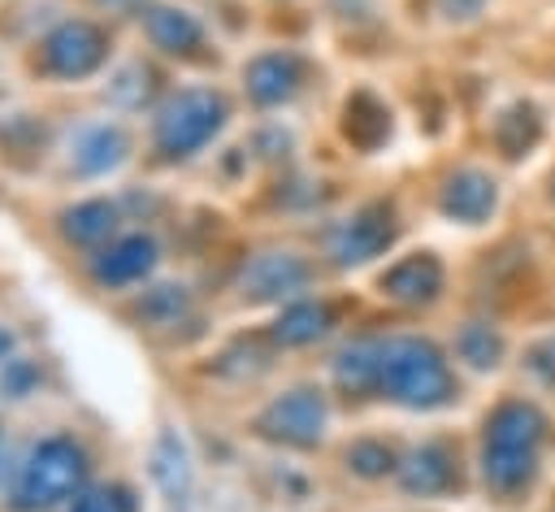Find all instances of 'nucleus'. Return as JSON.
I'll return each mask as SVG.
<instances>
[{"instance_id": "6e6552de", "label": "nucleus", "mask_w": 555, "mask_h": 512, "mask_svg": "<svg viewBox=\"0 0 555 512\" xmlns=\"http://www.w3.org/2000/svg\"><path fill=\"white\" fill-rule=\"evenodd\" d=\"M139 30L143 39L152 43V52L178 61V65H204L212 61V43H208V26L182 9V4H165V0H152L139 9Z\"/></svg>"}, {"instance_id": "dca6fc26", "label": "nucleus", "mask_w": 555, "mask_h": 512, "mask_svg": "<svg viewBox=\"0 0 555 512\" xmlns=\"http://www.w3.org/2000/svg\"><path fill=\"white\" fill-rule=\"evenodd\" d=\"M395 473H399V486H403L408 495H442V490H451V486L460 482L455 451H451V443H442V438H429V443L412 447V451L399 460Z\"/></svg>"}, {"instance_id": "f8f14e48", "label": "nucleus", "mask_w": 555, "mask_h": 512, "mask_svg": "<svg viewBox=\"0 0 555 512\" xmlns=\"http://www.w3.org/2000/svg\"><path fill=\"white\" fill-rule=\"evenodd\" d=\"M312 269L304 256L295 252H256L243 273H238V291L256 304H273V299H299V291L308 286Z\"/></svg>"}, {"instance_id": "f257e3e1", "label": "nucleus", "mask_w": 555, "mask_h": 512, "mask_svg": "<svg viewBox=\"0 0 555 512\" xmlns=\"http://www.w3.org/2000/svg\"><path fill=\"white\" fill-rule=\"evenodd\" d=\"M373 399H386V404H399L412 412L447 408L455 399V373H451L447 356L438 351V343H429L421 334H386V338H377Z\"/></svg>"}, {"instance_id": "c756f323", "label": "nucleus", "mask_w": 555, "mask_h": 512, "mask_svg": "<svg viewBox=\"0 0 555 512\" xmlns=\"http://www.w3.org/2000/svg\"><path fill=\"white\" fill-rule=\"evenodd\" d=\"M551 204H555V174H551Z\"/></svg>"}, {"instance_id": "aec40b11", "label": "nucleus", "mask_w": 555, "mask_h": 512, "mask_svg": "<svg viewBox=\"0 0 555 512\" xmlns=\"http://www.w3.org/2000/svg\"><path fill=\"white\" fill-rule=\"evenodd\" d=\"M490 139H494V148H499L507 161L529 156V152L538 148V139H542V117H538V108H533V104H525V100L507 104V108L494 117Z\"/></svg>"}, {"instance_id": "20e7f679", "label": "nucleus", "mask_w": 555, "mask_h": 512, "mask_svg": "<svg viewBox=\"0 0 555 512\" xmlns=\"http://www.w3.org/2000/svg\"><path fill=\"white\" fill-rule=\"evenodd\" d=\"M230 117V104L212 87H173L152 104V126H147V148L160 165L191 161L204 152Z\"/></svg>"}, {"instance_id": "f03ea898", "label": "nucleus", "mask_w": 555, "mask_h": 512, "mask_svg": "<svg viewBox=\"0 0 555 512\" xmlns=\"http://www.w3.org/2000/svg\"><path fill=\"white\" fill-rule=\"evenodd\" d=\"M546 443V417L529 399H503L481 430V482L494 495H516L533 482Z\"/></svg>"}, {"instance_id": "a211bd4d", "label": "nucleus", "mask_w": 555, "mask_h": 512, "mask_svg": "<svg viewBox=\"0 0 555 512\" xmlns=\"http://www.w3.org/2000/svg\"><path fill=\"white\" fill-rule=\"evenodd\" d=\"M343 139L360 152H373L390 139V108L373 91H351L343 104Z\"/></svg>"}, {"instance_id": "f3484780", "label": "nucleus", "mask_w": 555, "mask_h": 512, "mask_svg": "<svg viewBox=\"0 0 555 512\" xmlns=\"http://www.w3.org/2000/svg\"><path fill=\"white\" fill-rule=\"evenodd\" d=\"M334 330V308L325 304V299H308V295H299V299H286L282 304V312L273 317V343H282V347H308V343H317V338H325Z\"/></svg>"}, {"instance_id": "5701e85b", "label": "nucleus", "mask_w": 555, "mask_h": 512, "mask_svg": "<svg viewBox=\"0 0 555 512\" xmlns=\"http://www.w3.org/2000/svg\"><path fill=\"white\" fill-rule=\"evenodd\" d=\"M182 312H186V291L182 286H147L139 295V317L147 325H178Z\"/></svg>"}, {"instance_id": "ddd939ff", "label": "nucleus", "mask_w": 555, "mask_h": 512, "mask_svg": "<svg viewBox=\"0 0 555 512\" xmlns=\"http://www.w3.org/2000/svg\"><path fill=\"white\" fill-rule=\"evenodd\" d=\"M56 234L78 252H100L108 239L121 234V208L108 195H82L56 213Z\"/></svg>"}, {"instance_id": "1a4fd4ad", "label": "nucleus", "mask_w": 555, "mask_h": 512, "mask_svg": "<svg viewBox=\"0 0 555 512\" xmlns=\"http://www.w3.org/2000/svg\"><path fill=\"white\" fill-rule=\"evenodd\" d=\"M156 260H160V243L152 234L121 230L117 239H108L100 252L87 256V278L95 291H130L152 278Z\"/></svg>"}, {"instance_id": "9d476101", "label": "nucleus", "mask_w": 555, "mask_h": 512, "mask_svg": "<svg viewBox=\"0 0 555 512\" xmlns=\"http://www.w3.org/2000/svg\"><path fill=\"white\" fill-rule=\"evenodd\" d=\"M399 234V221H395V208L390 204H360L351 217H343L330 234V260L351 269V265H364L373 256H382Z\"/></svg>"}, {"instance_id": "9b49d317", "label": "nucleus", "mask_w": 555, "mask_h": 512, "mask_svg": "<svg viewBox=\"0 0 555 512\" xmlns=\"http://www.w3.org/2000/svg\"><path fill=\"white\" fill-rule=\"evenodd\" d=\"M308 82V61L291 48H269L243 65V95L256 108H282L291 104Z\"/></svg>"}, {"instance_id": "cd10ccee", "label": "nucleus", "mask_w": 555, "mask_h": 512, "mask_svg": "<svg viewBox=\"0 0 555 512\" xmlns=\"http://www.w3.org/2000/svg\"><path fill=\"white\" fill-rule=\"evenodd\" d=\"M481 4H486V0H434V9H438L442 17H477Z\"/></svg>"}, {"instance_id": "412c9836", "label": "nucleus", "mask_w": 555, "mask_h": 512, "mask_svg": "<svg viewBox=\"0 0 555 512\" xmlns=\"http://www.w3.org/2000/svg\"><path fill=\"white\" fill-rule=\"evenodd\" d=\"M455 356L473 369H494L503 360V334L490 321H464L455 334Z\"/></svg>"}, {"instance_id": "b1692460", "label": "nucleus", "mask_w": 555, "mask_h": 512, "mask_svg": "<svg viewBox=\"0 0 555 512\" xmlns=\"http://www.w3.org/2000/svg\"><path fill=\"white\" fill-rule=\"evenodd\" d=\"M347 464H351L360 477H386V473L399 469V456H395V447L382 443V438H360V443L347 447Z\"/></svg>"}, {"instance_id": "bb28decb", "label": "nucleus", "mask_w": 555, "mask_h": 512, "mask_svg": "<svg viewBox=\"0 0 555 512\" xmlns=\"http://www.w3.org/2000/svg\"><path fill=\"white\" fill-rule=\"evenodd\" d=\"M525 369H529L542 386H555V334H551V338H538V343L525 351Z\"/></svg>"}, {"instance_id": "393cba45", "label": "nucleus", "mask_w": 555, "mask_h": 512, "mask_svg": "<svg viewBox=\"0 0 555 512\" xmlns=\"http://www.w3.org/2000/svg\"><path fill=\"white\" fill-rule=\"evenodd\" d=\"M152 473H156V482L169 490V495H182L186 490V482H191V469H186V451L178 447V438H160L156 443V456H152Z\"/></svg>"}, {"instance_id": "4468645a", "label": "nucleus", "mask_w": 555, "mask_h": 512, "mask_svg": "<svg viewBox=\"0 0 555 512\" xmlns=\"http://www.w3.org/2000/svg\"><path fill=\"white\" fill-rule=\"evenodd\" d=\"M438 208H442L447 221L481 226V221H490L494 208H499V187H494V178H490L486 169L464 165V169H455V174L442 182V191H438Z\"/></svg>"}, {"instance_id": "a878e982", "label": "nucleus", "mask_w": 555, "mask_h": 512, "mask_svg": "<svg viewBox=\"0 0 555 512\" xmlns=\"http://www.w3.org/2000/svg\"><path fill=\"white\" fill-rule=\"evenodd\" d=\"M35 386H39V364L30 356L17 351L0 364V391H9V399H26Z\"/></svg>"}, {"instance_id": "c85d7f7f", "label": "nucleus", "mask_w": 555, "mask_h": 512, "mask_svg": "<svg viewBox=\"0 0 555 512\" xmlns=\"http://www.w3.org/2000/svg\"><path fill=\"white\" fill-rule=\"evenodd\" d=\"M9 356H17V334H13L9 321H0V364H4Z\"/></svg>"}, {"instance_id": "39448f33", "label": "nucleus", "mask_w": 555, "mask_h": 512, "mask_svg": "<svg viewBox=\"0 0 555 512\" xmlns=\"http://www.w3.org/2000/svg\"><path fill=\"white\" fill-rule=\"evenodd\" d=\"M113 61V30L100 17H61L30 43V74L48 82H87L100 78Z\"/></svg>"}, {"instance_id": "423d86ee", "label": "nucleus", "mask_w": 555, "mask_h": 512, "mask_svg": "<svg viewBox=\"0 0 555 512\" xmlns=\"http://www.w3.org/2000/svg\"><path fill=\"white\" fill-rule=\"evenodd\" d=\"M134 152V139L130 130L117 121V117H91V121H78L65 143H61V165L69 178L78 182H95V178H108L117 174Z\"/></svg>"}, {"instance_id": "7ed1b4c3", "label": "nucleus", "mask_w": 555, "mask_h": 512, "mask_svg": "<svg viewBox=\"0 0 555 512\" xmlns=\"http://www.w3.org/2000/svg\"><path fill=\"white\" fill-rule=\"evenodd\" d=\"M87 477H91L87 447L74 434H48L22 456V464L9 482V508L13 512H52V508L69 503L78 490H87L91 486Z\"/></svg>"}, {"instance_id": "0eeeda50", "label": "nucleus", "mask_w": 555, "mask_h": 512, "mask_svg": "<svg viewBox=\"0 0 555 512\" xmlns=\"http://www.w3.org/2000/svg\"><path fill=\"white\" fill-rule=\"evenodd\" d=\"M325 425H330V404L317 386H291L282 395H273L260 417H256V434L269 438V443H282V447H317L325 438Z\"/></svg>"}, {"instance_id": "4be33fe9", "label": "nucleus", "mask_w": 555, "mask_h": 512, "mask_svg": "<svg viewBox=\"0 0 555 512\" xmlns=\"http://www.w3.org/2000/svg\"><path fill=\"white\" fill-rule=\"evenodd\" d=\"M65 512H139V499L126 482H91L65 503Z\"/></svg>"}, {"instance_id": "6ab92c4d", "label": "nucleus", "mask_w": 555, "mask_h": 512, "mask_svg": "<svg viewBox=\"0 0 555 512\" xmlns=\"http://www.w3.org/2000/svg\"><path fill=\"white\" fill-rule=\"evenodd\" d=\"M334 386L347 399H373V391H377V338H351L334 356Z\"/></svg>"}, {"instance_id": "2eb2a0df", "label": "nucleus", "mask_w": 555, "mask_h": 512, "mask_svg": "<svg viewBox=\"0 0 555 512\" xmlns=\"http://www.w3.org/2000/svg\"><path fill=\"white\" fill-rule=\"evenodd\" d=\"M377 291H382L386 299H395V304H408V308L434 304L438 291H442V260L429 256V252H412V256L395 260V265L377 278Z\"/></svg>"}]
</instances>
